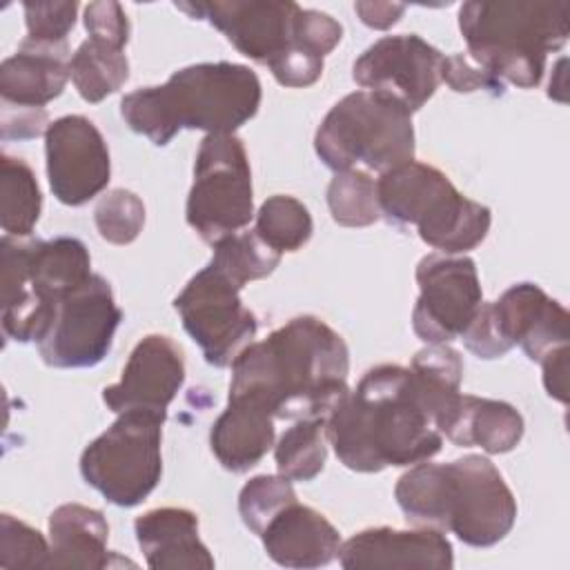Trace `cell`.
Here are the masks:
<instances>
[{"label":"cell","instance_id":"cell-1","mask_svg":"<svg viewBox=\"0 0 570 570\" xmlns=\"http://www.w3.org/2000/svg\"><path fill=\"white\" fill-rule=\"evenodd\" d=\"M350 350L316 316H296L232 363L227 399H245L274 419H327L350 392Z\"/></svg>","mask_w":570,"mask_h":570},{"label":"cell","instance_id":"cell-2","mask_svg":"<svg viewBox=\"0 0 570 570\" xmlns=\"http://www.w3.org/2000/svg\"><path fill=\"white\" fill-rule=\"evenodd\" d=\"M325 434L338 461L354 472L414 465L443 445L410 367L392 363L363 374L325 419Z\"/></svg>","mask_w":570,"mask_h":570},{"label":"cell","instance_id":"cell-3","mask_svg":"<svg viewBox=\"0 0 570 570\" xmlns=\"http://www.w3.org/2000/svg\"><path fill=\"white\" fill-rule=\"evenodd\" d=\"M394 499L414 528L456 534L472 548L505 539L517 521V499L497 465L481 454L450 463H414L394 485Z\"/></svg>","mask_w":570,"mask_h":570},{"label":"cell","instance_id":"cell-4","mask_svg":"<svg viewBox=\"0 0 570 570\" xmlns=\"http://www.w3.org/2000/svg\"><path fill=\"white\" fill-rule=\"evenodd\" d=\"M258 76L238 62H198L174 71L163 85L142 87L120 100L131 131L167 145L180 129L234 134L261 107Z\"/></svg>","mask_w":570,"mask_h":570},{"label":"cell","instance_id":"cell-5","mask_svg":"<svg viewBox=\"0 0 570 570\" xmlns=\"http://www.w3.org/2000/svg\"><path fill=\"white\" fill-rule=\"evenodd\" d=\"M459 29L468 56L503 85L532 89L541 82L548 53L570 33V4L563 0L463 2Z\"/></svg>","mask_w":570,"mask_h":570},{"label":"cell","instance_id":"cell-6","mask_svg":"<svg viewBox=\"0 0 570 570\" xmlns=\"http://www.w3.org/2000/svg\"><path fill=\"white\" fill-rule=\"evenodd\" d=\"M91 256L82 240L56 236L49 240H0V305L2 330L20 343H38L56 298L91 276Z\"/></svg>","mask_w":570,"mask_h":570},{"label":"cell","instance_id":"cell-7","mask_svg":"<svg viewBox=\"0 0 570 570\" xmlns=\"http://www.w3.org/2000/svg\"><path fill=\"white\" fill-rule=\"evenodd\" d=\"M381 216L396 227H416L421 240L441 254H465L490 232V207L463 196L450 178L407 160L376 178Z\"/></svg>","mask_w":570,"mask_h":570},{"label":"cell","instance_id":"cell-8","mask_svg":"<svg viewBox=\"0 0 570 570\" xmlns=\"http://www.w3.org/2000/svg\"><path fill=\"white\" fill-rule=\"evenodd\" d=\"M314 149L332 171L363 169L381 176L414 160L412 111L385 94L352 91L321 120Z\"/></svg>","mask_w":570,"mask_h":570},{"label":"cell","instance_id":"cell-9","mask_svg":"<svg viewBox=\"0 0 570 570\" xmlns=\"http://www.w3.org/2000/svg\"><path fill=\"white\" fill-rule=\"evenodd\" d=\"M167 416L129 410L80 454V474L118 508L142 503L163 474V423Z\"/></svg>","mask_w":570,"mask_h":570},{"label":"cell","instance_id":"cell-10","mask_svg":"<svg viewBox=\"0 0 570 570\" xmlns=\"http://www.w3.org/2000/svg\"><path fill=\"white\" fill-rule=\"evenodd\" d=\"M254 218L252 169L236 134H207L200 140L185 220L209 245L240 232Z\"/></svg>","mask_w":570,"mask_h":570},{"label":"cell","instance_id":"cell-11","mask_svg":"<svg viewBox=\"0 0 570 570\" xmlns=\"http://www.w3.org/2000/svg\"><path fill=\"white\" fill-rule=\"evenodd\" d=\"M120 321L122 309L109 281L91 274L56 298L51 321L36 345L49 367H94L109 354Z\"/></svg>","mask_w":570,"mask_h":570},{"label":"cell","instance_id":"cell-12","mask_svg":"<svg viewBox=\"0 0 570 570\" xmlns=\"http://www.w3.org/2000/svg\"><path fill=\"white\" fill-rule=\"evenodd\" d=\"M240 289L207 263L174 298L185 332L214 367H227L258 332L256 314L243 303Z\"/></svg>","mask_w":570,"mask_h":570},{"label":"cell","instance_id":"cell-13","mask_svg":"<svg viewBox=\"0 0 570 570\" xmlns=\"http://www.w3.org/2000/svg\"><path fill=\"white\" fill-rule=\"evenodd\" d=\"M419 298L412 330L425 343H450L463 334L483 303L476 265L463 254H428L416 265Z\"/></svg>","mask_w":570,"mask_h":570},{"label":"cell","instance_id":"cell-14","mask_svg":"<svg viewBox=\"0 0 570 570\" xmlns=\"http://www.w3.org/2000/svg\"><path fill=\"white\" fill-rule=\"evenodd\" d=\"M443 53L416 33L383 36L352 65V78L367 91L399 100L419 111L441 85Z\"/></svg>","mask_w":570,"mask_h":570},{"label":"cell","instance_id":"cell-15","mask_svg":"<svg viewBox=\"0 0 570 570\" xmlns=\"http://www.w3.org/2000/svg\"><path fill=\"white\" fill-rule=\"evenodd\" d=\"M47 178L53 196L69 207L96 198L109 183L111 160L100 129L80 114L56 118L45 134Z\"/></svg>","mask_w":570,"mask_h":570},{"label":"cell","instance_id":"cell-16","mask_svg":"<svg viewBox=\"0 0 570 570\" xmlns=\"http://www.w3.org/2000/svg\"><path fill=\"white\" fill-rule=\"evenodd\" d=\"M194 20H207L254 62L269 67L294 47V22L301 11L289 0H214L176 2Z\"/></svg>","mask_w":570,"mask_h":570},{"label":"cell","instance_id":"cell-17","mask_svg":"<svg viewBox=\"0 0 570 570\" xmlns=\"http://www.w3.org/2000/svg\"><path fill=\"white\" fill-rule=\"evenodd\" d=\"M183 381V350L165 334H147L131 350L120 381L102 390V401L116 414L142 410L167 416Z\"/></svg>","mask_w":570,"mask_h":570},{"label":"cell","instance_id":"cell-18","mask_svg":"<svg viewBox=\"0 0 570 570\" xmlns=\"http://www.w3.org/2000/svg\"><path fill=\"white\" fill-rule=\"evenodd\" d=\"M490 312L510 350L519 345L530 361L539 363L550 352L568 345V309L534 283H517L508 287L490 303Z\"/></svg>","mask_w":570,"mask_h":570},{"label":"cell","instance_id":"cell-19","mask_svg":"<svg viewBox=\"0 0 570 570\" xmlns=\"http://www.w3.org/2000/svg\"><path fill=\"white\" fill-rule=\"evenodd\" d=\"M336 559L345 570H450L454 566L452 543L434 528H367L343 541Z\"/></svg>","mask_w":570,"mask_h":570},{"label":"cell","instance_id":"cell-20","mask_svg":"<svg viewBox=\"0 0 570 570\" xmlns=\"http://www.w3.org/2000/svg\"><path fill=\"white\" fill-rule=\"evenodd\" d=\"M267 557L283 568H321L338 557V530L314 508L285 505L261 534Z\"/></svg>","mask_w":570,"mask_h":570},{"label":"cell","instance_id":"cell-21","mask_svg":"<svg viewBox=\"0 0 570 570\" xmlns=\"http://www.w3.org/2000/svg\"><path fill=\"white\" fill-rule=\"evenodd\" d=\"M145 561L154 570H212L214 557L198 537V517L185 508L147 510L134 521Z\"/></svg>","mask_w":570,"mask_h":570},{"label":"cell","instance_id":"cell-22","mask_svg":"<svg viewBox=\"0 0 570 570\" xmlns=\"http://www.w3.org/2000/svg\"><path fill=\"white\" fill-rule=\"evenodd\" d=\"M69 47L22 40L0 65V98L16 107H45L69 80Z\"/></svg>","mask_w":570,"mask_h":570},{"label":"cell","instance_id":"cell-23","mask_svg":"<svg viewBox=\"0 0 570 570\" xmlns=\"http://www.w3.org/2000/svg\"><path fill=\"white\" fill-rule=\"evenodd\" d=\"M523 416L505 401L459 394L439 432L459 448H481L488 454H505L523 439Z\"/></svg>","mask_w":570,"mask_h":570},{"label":"cell","instance_id":"cell-24","mask_svg":"<svg viewBox=\"0 0 570 570\" xmlns=\"http://www.w3.org/2000/svg\"><path fill=\"white\" fill-rule=\"evenodd\" d=\"M107 539L109 525L100 510L82 503H62L49 514L47 568H109L114 563Z\"/></svg>","mask_w":570,"mask_h":570},{"label":"cell","instance_id":"cell-25","mask_svg":"<svg viewBox=\"0 0 570 570\" xmlns=\"http://www.w3.org/2000/svg\"><path fill=\"white\" fill-rule=\"evenodd\" d=\"M274 416L245 399H227V407L214 421L209 445L218 463L229 472H247L274 445Z\"/></svg>","mask_w":570,"mask_h":570},{"label":"cell","instance_id":"cell-26","mask_svg":"<svg viewBox=\"0 0 570 570\" xmlns=\"http://www.w3.org/2000/svg\"><path fill=\"white\" fill-rule=\"evenodd\" d=\"M416 392L430 412L436 430L461 394L463 361L450 343H428L410 363Z\"/></svg>","mask_w":570,"mask_h":570},{"label":"cell","instance_id":"cell-27","mask_svg":"<svg viewBox=\"0 0 570 570\" xmlns=\"http://www.w3.org/2000/svg\"><path fill=\"white\" fill-rule=\"evenodd\" d=\"M69 78L82 100L96 105L116 94L129 78V60L122 47L87 38L69 60Z\"/></svg>","mask_w":570,"mask_h":570},{"label":"cell","instance_id":"cell-28","mask_svg":"<svg viewBox=\"0 0 570 570\" xmlns=\"http://www.w3.org/2000/svg\"><path fill=\"white\" fill-rule=\"evenodd\" d=\"M42 209V194L33 169L16 156H0V225L7 236L24 238L33 232Z\"/></svg>","mask_w":570,"mask_h":570},{"label":"cell","instance_id":"cell-29","mask_svg":"<svg viewBox=\"0 0 570 570\" xmlns=\"http://www.w3.org/2000/svg\"><path fill=\"white\" fill-rule=\"evenodd\" d=\"M325 419H298L287 428L274 445V459L278 474L289 481L316 479L327 459Z\"/></svg>","mask_w":570,"mask_h":570},{"label":"cell","instance_id":"cell-30","mask_svg":"<svg viewBox=\"0 0 570 570\" xmlns=\"http://www.w3.org/2000/svg\"><path fill=\"white\" fill-rule=\"evenodd\" d=\"M254 232L278 254L298 252L314 232L309 209L294 196L274 194L254 214Z\"/></svg>","mask_w":570,"mask_h":570},{"label":"cell","instance_id":"cell-31","mask_svg":"<svg viewBox=\"0 0 570 570\" xmlns=\"http://www.w3.org/2000/svg\"><path fill=\"white\" fill-rule=\"evenodd\" d=\"M281 256L283 254L263 243L254 229H247L220 238L214 245V256L209 263L229 276L238 287H245L252 281L269 276L278 267Z\"/></svg>","mask_w":570,"mask_h":570},{"label":"cell","instance_id":"cell-32","mask_svg":"<svg viewBox=\"0 0 570 570\" xmlns=\"http://www.w3.org/2000/svg\"><path fill=\"white\" fill-rule=\"evenodd\" d=\"M327 207L343 227H367L381 218L376 178L363 169L334 171L327 185Z\"/></svg>","mask_w":570,"mask_h":570},{"label":"cell","instance_id":"cell-33","mask_svg":"<svg viewBox=\"0 0 570 570\" xmlns=\"http://www.w3.org/2000/svg\"><path fill=\"white\" fill-rule=\"evenodd\" d=\"M296 501L294 485L283 474L252 476L238 492V514L247 530L263 534L267 523L289 503Z\"/></svg>","mask_w":570,"mask_h":570},{"label":"cell","instance_id":"cell-34","mask_svg":"<svg viewBox=\"0 0 570 570\" xmlns=\"http://www.w3.org/2000/svg\"><path fill=\"white\" fill-rule=\"evenodd\" d=\"M94 223L100 238L107 243L129 245L142 232L145 205L129 189H111L98 200L94 209Z\"/></svg>","mask_w":570,"mask_h":570},{"label":"cell","instance_id":"cell-35","mask_svg":"<svg viewBox=\"0 0 570 570\" xmlns=\"http://www.w3.org/2000/svg\"><path fill=\"white\" fill-rule=\"evenodd\" d=\"M49 541L24 521L0 517V568H47Z\"/></svg>","mask_w":570,"mask_h":570},{"label":"cell","instance_id":"cell-36","mask_svg":"<svg viewBox=\"0 0 570 570\" xmlns=\"http://www.w3.org/2000/svg\"><path fill=\"white\" fill-rule=\"evenodd\" d=\"M27 38L36 45H67V36L76 24L78 2H24Z\"/></svg>","mask_w":570,"mask_h":570},{"label":"cell","instance_id":"cell-37","mask_svg":"<svg viewBox=\"0 0 570 570\" xmlns=\"http://www.w3.org/2000/svg\"><path fill=\"white\" fill-rule=\"evenodd\" d=\"M343 38V27L332 16L316 11V9H303L296 16L294 22V47L303 49L316 58H325L334 51V47Z\"/></svg>","mask_w":570,"mask_h":570},{"label":"cell","instance_id":"cell-38","mask_svg":"<svg viewBox=\"0 0 570 570\" xmlns=\"http://www.w3.org/2000/svg\"><path fill=\"white\" fill-rule=\"evenodd\" d=\"M441 82H445L456 94H472L483 89L494 96H501L505 89V85L499 78H494L483 65L472 60L468 53L443 56Z\"/></svg>","mask_w":570,"mask_h":570},{"label":"cell","instance_id":"cell-39","mask_svg":"<svg viewBox=\"0 0 570 570\" xmlns=\"http://www.w3.org/2000/svg\"><path fill=\"white\" fill-rule=\"evenodd\" d=\"M85 29L89 38L111 42L116 47L127 45L129 40V20L122 4L107 0V2H89L85 7Z\"/></svg>","mask_w":570,"mask_h":570},{"label":"cell","instance_id":"cell-40","mask_svg":"<svg viewBox=\"0 0 570 570\" xmlns=\"http://www.w3.org/2000/svg\"><path fill=\"white\" fill-rule=\"evenodd\" d=\"M463 341V345L479 358H499L505 352H510V345L501 338L492 312H490V303H481V307L476 309L474 318L470 321V325L463 330V334L459 336Z\"/></svg>","mask_w":570,"mask_h":570},{"label":"cell","instance_id":"cell-41","mask_svg":"<svg viewBox=\"0 0 570 570\" xmlns=\"http://www.w3.org/2000/svg\"><path fill=\"white\" fill-rule=\"evenodd\" d=\"M267 69L283 87H309L323 73V58L292 47L289 51L278 56Z\"/></svg>","mask_w":570,"mask_h":570},{"label":"cell","instance_id":"cell-42","mask_svg":"<svg viewBox=\"0 0 570 570\" xmlns=\"http://www.w3.org/2000/svg\"><path fill=\"white\" fill-rule=\"evenodd\" d=\"M47 109L45 107H16L2 102L0 114V136L2 140H31L47 134Z\"/></svg>","mask_w":570,"mask_h":570},{"label":"cell","instance_id":"cell-43","mask_svg":"<svg viewBox=\"0 0 570 570\" xmlns=\"http://www.w3.org/2000/svg\"><path fill=\"white\" fill-rule=\"evenodd\" d=\"M543 370V387L548 396L568 403V345L550 352L539 361Z\"/></svg>","mask_w":570,"mask_h":570},{"label":"cell","instance_id":"cell-44","mask_svg":"<svg viewBox=\"0 0 570 570\" xmlns=\"http://www.w3.org/2000/svg\"><path fill=\"white\" fill-rule=\"evenodd\" d=\"M354 11L370 29H390L405 13L401 2H354Z\"/></svg>","mask_w":570,"mask_h":570}]
</instances>
